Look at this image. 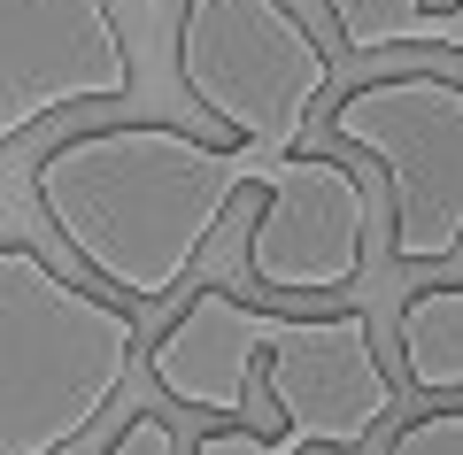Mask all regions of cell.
Listing matches in <instances>:
<instances>
[{
	"instance_id": "obj_12",
	"label": "cell",
	"mask_w": 463,
	"mask_h": 455,
	"mask_svg": "<svg viewBox=\"0 0 463 455\" xmlns=\"http://www.w3.org/2000/svg\"><path fill=\"white\" fill-rule=\"evenodd\" d=\"M194 455H294V440H286V432H201L194 440Z\"/></svg>"
},
{
	"instance_id": "obj_11",
	"label": "cell",
	"mask_w": 463,
	"mask_h": 455,
	"mask_svg": "<svg viewBox=\"0 0 463 455\" xmlns=\"http://www.w3.org/2000/svg\"><path fill=\"white\" fill-rule=\"evenodd\" d=\"M100 455H178V440H170V424H163V417H132Z\"/></svg>"
},
{
	"instance_id": "obj_4",
	"label": "cell",
	"mask_w": 463,
	"mask_h": 455,
	"mask_svg": "<svg viewBox=\"0 0 463 455\" xmlns=\"http://www.w3.org/2000/svg\"><path fill=\"white\" fill-rule=\"evenodd\" d=\"M332 54L286 0H185L178 78L240 147L301 155L317 100L332 93Z\"/></svg>"
},
{
	"instance_id": "obj_1",
	"label": "cell",
	"mask_w": 463,
	"mask_h": 455,
	"mask_svg": "<svg viewBox=\"0 0 463 455\" xmlns=\"http://www.w3.org/2000/svg\"><path fill=\"white\" fill-rule=\"evenodd\" d=\"M263 147H209L178 124H100L39 163L32 194L93 278L132 301H163L209 255L232 201L270 178Z\"/></svg>"
},
{
	"instance_id": "obj_13",
	"label": "cell",
	"mask_w": 463,
	"mask_h": 455,
	"mask_svg": "<svg viewBox=\"0 0 463 455\" xmlns=\"http://www.w3.org/2000/svg\"><path fill=\"white\" fill-rule=\"evenodd\" d=\"M410 47H448V54H463V0L432 8V16H425V24L410 32Z\"/></svg>"
},
{
	"instance_id": "obj_9",
	"label": "cell",
	"mask_w": 463,
	"mask_h": 455,
	"mask_svg": "<svg viewBox=\"0 0 463 455\" xmlns=\"http://www.w3.org/2000/svg\"><path fill=\"white\" fill-rule=\"evenodd\" d=\"M332 32H340V54L347 62H371V54H394L410 47V32L432 16L425 0H325Z\"/></svg>"
},
{
	"instance_id": "obj_2",
	"label": "cell",
	"mask_w": 463,
	"mask_h": 455,
	"mask_svg": "<svg viewBox=\"0 0 463 455\" xmlns=\"http://www.w3.org/2000/svg\"><path fill=\"white\" fill-rule=\"evenodd\" d=\"M147 371L170 402L209 417H255L263 409L255 378H263L294 448H364L394 417V378L364 309L279 317L224 286H201L178 325L147 347Z\"/></svg>"
},
{
	"instance_id": "obj_10",
	"label": "cell",
	"mask_w": 463,
	"mask_h": 455,
	"mask_svg": "<svg viewBox=\"0 0 463 455\" xmlns=\"http://www.w3.org/2000/svg\"><path fill=\"white\" fill-rule=\"evenodd\" d=\"M386 455H463V409H432V417L402 424Z\"/></svg>"
},
{
	"instance_id": "obj_6",
	"label": "cell",
	"mask_w": 463,
	"mask_h": 455,
	"mask_svg": "<svg viewBox=\"0 0 463 455\" xmlns=\"http://www.w3.org/2000/svg\"><path fill=\"white\" fill-rule=\"evenodd\" d=\"M132 93V47L109 0H0V147L47 116Z\"/></svg>"
},
{
	"instance_id": "obj_5",
	"label": "cell",
	"mask_w": 463,
	"mask_h": 455,
	"mask_svg": "<svg viewBox=\"0 0 463 455\" xmlns=\"http://www.w3.org/2000/svg\"><path fill=\"white\" fill-rule=\"evenodd\" d=\"M332 139L364 147L394 185V255L448 262L463 247V85L440 70L371 78L332 109Z\"/></svg>"
},
{
	"instance_id": "obj_8",
	"label": "cell",
	"mask_w": 463,
	"mask_h": 455,
	"mask_svg": "<svg viewBox=\"0 0 463 455\" xmlns=\"http://www.w3.org/2000/svg\"><path fill=\"white\" fill-rule=\"evenodd\" d=\"M402 371L425 393H463V286H425L394 317Z\"/></svg>"
},
{
	"instance_id": "obj_3",
	"label": "cell",
	"mask_w": 463,
	"mask_h": 455,
	"mask_svg": "<svg viewBox=\"0 0 463 455\" xmlns=\"http://www.w3.org/2000/svg\"><path fill=\"white\" fill-rule=\"evenodd\" d=\"M139 363V325L78 293L39 247H0V455H62Z\"/></svg>"
},
{
	"instance_id": "obj_7",
	"label": "cell",
	"mask_w": 463,
	"mask_h": 455,
	"mask_svg": "<svg viewBox=\"0 0 463 455\" xmlns=\"http://www.w3.org/2000/svg\"><path fill=\"white\" fill-rule=\"evenodd\" d=\"M371 201L347 163L286 155L263 178V216L248 232V270L270 293H340L364 270Z\"/></svg>"
}]
</instances>
